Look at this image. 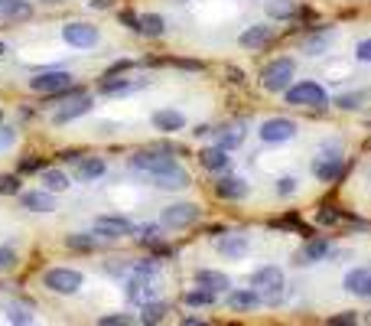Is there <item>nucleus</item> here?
<instances>
[{"label": "nucleus", "mask_w": 371, "mask_h": 326, "mask_svg": "<svg viewBox=\"0 0 371 326\" xmlns=\"http://www.w3.org/2000/svg\"><path fill=\"white\" fill-rule=\"evenodd\" d=\"M293 76H297V62H293L290 55H280V59H274L270 65H264L261 85H264V92H270V95H280V92H286V88L293 85Z\"/></svg>", "instance_id": "obj_1"}, {"label": "nucleus", "mask_w": 371, "mask_h": 326, "mask_svg": "<svg viewBox=\"0 0 371 326\" xmlns=\"http://www.w3.org/2000/svg\"><path fill=\"white\" fill-rule=\"evenodd\" d=\"M286 105L293 108H326L329 105V95L322 92V85L316 82H297V85L286 88Z\"/></svg>", "instance_id": "obj_2"}, {"label": "nucleus", "mask_w": 371, "mask_h": 326, "mask_svg": "<svg viewBox=\"0 0 371 326\" xmlns=\"http://www.w3.org/2000/svg\"><path fill=\"white\" fill-rule=\"evenodd\" d=\"M251 287L257 293H264L267 300H277L280 291H284V271L277 264H261L254 274H251Z\"/></svg>", "instance_id": "obj_3"}, {"label": "nucleus", "mask_w": 371, "mask_h": 326, "mask_svg": "<svg viewBox=\"0 0 371 326\" xmlns=\"http://www.w3.org/2000/svg\"><path fill=\"white\" fill-rule=\"evenodd\" d=\"M130 166L134 170H140V173H163V170H170V166H176V160H173L166 151H140L130 157Z\"/></svg>", "instance_id": "obj_4"}, {"label": "nucleus", "mask_w": 371, "mask_h": 326, "mask_svg": "<svg viewBox=\"0 0 371 326\" xmlns=\"http://www.w3.org/2000/svg\"><path fill=\"white\" fill-rule=\"evenodd\" d=\"M199 206L196 203H176V206H166L163 209V216H159V222L166 228H189L199 222Z\"/></svg>", "instance_id": "obj_5"}, {"label": "nucleus", "mask_w": 371, "mask_h": 326, "mask_svg": "<svg viewBox=\"0 0 371 326\" xmlns=\"http://www.w3.org/2000/svg\"><path fill=\"white\" fill-rule=\"evenodd\" d=\"M261 141L264 144H284V141H293L297 137V121L290 118H267L264 124H261Z\"/></svg>", "instance_id": "obj_6"}, {"label": "nucleus", "mask_w": 371, "mask_h": 326, "mask_svg": "<svg viewBox=\"0 0 371 326\" xmlns=\"http://www.w3.org/2000/svg\"><path fill=\"white\" fill-rule=\"evenodd\" d=\"M43 284L53 293H75L82 287V274L72 271V268H53V271H46Z\"/></svg>", "instance_id": "obj_7"}, {"label": "nucleus", "mask_w": 371, "mask_h": 326, "mask_svg": "<svg viewBox=\"0 0 371 326\" xmlns=\"http://www.w3.org/2000/svg\"><path fill=\"white\" fill-rule=\"evenodd\" d=\"M62 40L69 46L88 49V46L98 43V26H92V23H65V26H62Z\"/></svg>", "instance_id": "obj_8"}, {"label": "nucleus", "mask_w": 371, "mask_h": 326, "mask_svg": "<svg viewBox=\"0 0 371 326\" xmlns=\"http://www.w3.org/2000/svg\"><path fill=\"white\" fill-rule=\"evenodd\" d=\"M72 85V76L62 72V69H55V72H43V76H33L30 78V88L33 92H40V95H53V92H62V88Z\"/></svg>", "instance_id": "obj_9"}, {"label": "nucleus", "mask_w": 371, "mask_h": 326, "mask_svg": "<svg viewBox=\"0 0 371 326\" xmlns=\"http://www.w3.org/2000/svg\"><path fill=\"white\" fill-rule=\"evenodd\" d=\"M238 43H241V49L261 53V49H267V46L274 43V26H264V23H257V26H248V30L238 36Z\"/></svg>", "instance_id": "obj_10"}, {"label": "nucleus", "mask_w": 371, "mask_h": 326, "mask_svg": "<svg viewBox=\"0 0 371 326\" xmlns=\"http://www.w3.org/2000/svg\"><path fill=\"white\" fill-rule=\"evenodd\" d=\"M92 108H95L92 95H75V98H69V101H65L62 108L55 111L53 121H55V124H69V121H75V118H82V114H88Z\"/></svg>", "instance_id": "obj_11"}, {"label": "nucleus", "mask_w": 371, "mask_h": 326, "mask_svg": "<svg viewBox=\"0 0 371 326\" xmlns=\"http://www.w3.org/2000/svg\"><path fill=\"white\" fill-rule=\"evenodd\" d=\"M134 232V225H130L128 218H121V216H101L95 222V235H101V239H124V235H130Z\"/></svg>", "instance_id": "obj_12"}, {"label": "nucleus", "mask_w": 371, "mask_h": 326, "mask_svg": "<svg viewBox=\"0 0 371 326\" xmlns=\"http://www.w3.org/2000/svg\"><path fill=\"white\" fill-rule=\"evenodd\" d=\"M342 287H345L349 293H355V297L371 300V268H352V271L345 274Z\"/></svg>", "instance_id": "obj_13"}, {"label": "nucleus", "mask_w": 371, "mask_h": 326, "mask_svg": "<svg viewBox=\"0 0 371 326\" xmlns=\"http://www.w3.org/2000/svg\"><path fill=\"white\" fill-rule=\"evenodd\" d=\"M215 248H218V255H225V258H244L248 255V235H218V241H215Z\"/></svg>", "instance_id": "obj_14"}, {"label": "nucleus", "mask_w": 371, "mask_h": 326, "mask_svg": "<svg viewBox=\"0 0 371 326\" xmlns=\"http://www.w3.org/2000/svg\"><path fill=\"white\" fill-rule=\"evenodd\" d=\"M313 173H316L322 183H336L342 176V157H326V153H319L316 160H313Z\"/></svg>", "instance_id": "obj_15"}, {"label": "nucleus", "mask_w": 371, "mask_h": 326, "mask_svg": "<svg viewBox=\"0 0 371 326\" xmlns=\"http://www.w3.org/2000/svg\"><path fill=\"white\" fill-rule=\"evenodd\" d=\"M33 17V3L30 0H0V20L7 23H23Z\"/></svg>", "instance_id": "obj_16"}, {"label": "nucleus", "mask_w": 371, "mask_h": 326, "mask_svg": "<svg viewBox=\"0 0 371 326\" xmlns=\"http://www.w3.org/2000/svg\"><path fill=\"white\" fill-rule=\"evenodd\" d=\"M153 186H159V189H186L189 186V173L176 163V166L163 170V173H153Z\"/></svg>", "instance_id": "obj_17"}, {"label": "nucleus", "mask_w": 371, "mask_h": 326, "mask_svg": "<svg viewBox=\"0 0 371 326\" xmlns=\"http://www.w3.org/2000/svg\"><path fill=\"white\" fill-rule=\"evenodd\" d=\"M20 203H23V209H30V212H53L55 209V199H53V193L49 189H33V193H23L20 196Z\"/></svg>", "instance_id": "obj_18"}, {"label": "nucleus", "mask_w": 371, "mask_h": 326, "mask_svg": "<svg viewBox=\"0 0 371 326\" xmlns=\"http://www.w3.org/2000/svg\"><path fill=\"white\" fill-rule=\"evenodd\" d=\"M196 284L199 287H205V291H215V293H222L232 287V277L222 271H209V268H202V271H196Z\"/></svg>", "instance_id": "obj_19"}, {"label": "nucleus", "mask_w": 371, "mask_h": 326, "mask_svg": "<svg viewBox=\"0 0 371 326\" xmlns=\"http://www.w3.org/2000/svg\"><path fill=\"white\" fill-rule=\"evenodd\" d=\"M329 255V241L326 239H309L303 248L297 251V264H316Z\"/></svg>", "instance_id": "obj_20"}, {"label": "nucleus", "mask_w": 371, "mask_h": 326, "mask_svg": "<svg viewBox=\"0 0 371 326\" xmlns=\"http://www.w3.org/2000/svg\"><path fill=\"white\" fill-rule=\"evenodd\" d=\"M153 128L163 130V134H173V130L186 128V118H182V111L163 108V111H157V114H153Z\"/></svg>", "instance_id": "obj_21"}, {"label": "nucleus", "mask_w": 371, "mask_h": 326, "mask_svg": "<svg viewBox=\"0 0 371 326\" xmlns=\"http://www.w3.org/2000/svg\"><path fill=\"white\" fill-rule=\"evenodd\" d=\"M215 193L222 196V199H244L248 196V183H244L241 176H222L215 183Z\"/></svg>", "instance_id": "obj_22"}, {"label": "nucleus", "mask_w": 371, "mask_h": 326, "mask_svg": "<svg viewBox=\"0 0 371 326\" xmlns=\"http://www.w3.org/2000/svg\"><path fill=\"white\" fill-rule=\"evenodd\" d=\"M332 43H336V40H332V33H309L307 40H303V53L307 55H313V59H316V55H326L329 49H332Z\"/></svg>", "instance_id": "obj_23"}, {"label": "nucleus", "mask_w": 371, "mask_h": 326, "mask_svg": "<svg viewBox=\"0 0 371 326\" xmlns=\"http://www.w3.org/2000/svg\"><path fill=\"white\" fill-rule=\"evenodd\" d=\"M199 163L205 170H215V173H218V170H225V166L232 163V157H228L225 147H205V151L199 153Z\"/></svg>", "instance_id": "obj_24"}, {"label": "nucleus", "mask_w": 371, "mask_h": 326, "mask_svg": "<svg viewBox=\"0 0 371 326\" xmlns=\"http://www.w3.org/2000/svg\"><path fill=\"white\" fill-rule=\"evenodd\" d=\"M153 293H157V287H153L147 277H140V274L128 284V297L134 300V304H140V307L147 304V300H153Z\"/></svg>", "instance_id": "obj_25"}, {"label": "nucleus", "mask_w": 371, "mask_h": 326, "mask_svg": "<svg viewBox=\"0 0 371 326\" xmlns=\"http://www.w3.org/2000/svg\"><path fill=\"white\" fill-rule=\"evenodd\" d=\"M257 304H261V293H257L254 287H251V291H232L228 293V307L238 310V314H241V310H254Z\"/></svg>", "instance_id": "obj_26"}, {"label": "nucleus", "mask_w": 371, "mask_h": 326, "mask_svg": "<svg viewBox=\"0 0 371 326\" xmlns=\"http://www.w3.org/2000/svg\"><path fill=\"white\" fill-rule=\"evenodd\" d=\"M244 124H225L222 130H218V147H225V151H234V147H241L244 144Z\"/></svg>", "instance_id": "obj_27"}, {"label": "nucleus", "mask_w": 371, "mask_h": 326, "mask_svg": "<svg viewBox=\"0 0 371 326\" xmlns=\"http://www.w3.org/2000/svg\"><path fill=\"white\" fill-rule=\"evenodd\" d=\"M137 20H140V30L137 33L150 36V40H157V36H163V33H166V20H163L159 13H140Z\"/></svg>", "instance_id": "obj_28"}, {"label": "nucleus", "mask_w": 371, "mask_h": 326, "mask_svg": "<svg viewBox=\"0 0 371 326\" xmlns=\"http://www.w3.org/2000/svg\"><path fill=\"white\" fill-rule=\"evenodd\" d=\"M75 173H78V180H98V176L105 173V160H101V157H88V160H78Z\"/></svg>", "instance_id": "obj_29"}, {"label": "nucleus", "mask_w": 371, "mask_h": 326, "mask_svg": "<svg viewBox=\"0 0 371 326\" xmlns=\"http://www.w3.org/2000/svg\"><path fill=\"white\" fill-rule=\"evenodd\" d=\"M43 186L49 193H65L72 183H69V176H65L62 170H43Z\"/></svg>", "instance_id": "obj_30"}, {"label": "nucleus", "mask_w": 371, "mask_h": 326, "mask_svg": "<svg viewBox=\"0 0 371 326\" xmlns=\"http://www.w3.org/2000/svg\"><path fill=\"white\" fill-rule=\"evenodd\" d=\"M137 241H140V245H147V248L166 251V245H163V239H159V228H157V225H144V228H137Z\"/></svg>", "instance_id": "obj_31"}, {"label": "nucleus", "mask_w": 371, "mask_h": 326, "mask_svg": "<svg viewBox=\"0 0 371 326\" xmlns=\"http://www.w3.org/2000/svg\"><path fill=\"white\" fill-rule=\"evenodd\" d=\"M166 314H170V307L166 304H153V300H147L144 310H140V320H144V323H159V320H166Z\"/></svg>", "instance_id": "obj_32"}, {"label": "nucleus", "mask_w": 371, "mask_h": 326, "mask_svg": "<svg viewBox=\"0 0 371 326\" xmlns=\"http://www.w3.org/2000/svg\"><path fill=\"white\" fill-rule=\"evenodd\" d=\"M189 307H212L215 304V291H205V287H199V291H186V297H182Z\"/></svg>", "instance_id": "obj_33"}, {"label": "nucleus", "mask_w": 371, "mask_h": 326, "mask_svg": "<svg viewBox=\"0 0 371 326\" xmlns=\"http://www.w3.org/2000/svg\"><path fill=\"white\" fill-rule=\"evenodd\" d=\"M267 17L290 20V17H293V3H290V0H270V3H267Z\"/></svg>", "instance_id": "obj_34"}, {"label": "nucleus", "mask_w": 371, "mask_h": 326, "mask_svg": "<svg viewBox=\"0 0 371 326\" xmlns=\"http://www.w3.org/2000/svg\"><path fill=\"white\" fill-rule=\"evenodd\" d=\"M65 245H69L72 251H92L98 241H95V235H85V232H78V235H69V239H65Z\"/></svg>", "instance_id": "obj_35"}, {"label": "nucleus", "mask_w": 371, "mask_h": 326, "mask_svg": "<svg viewBox=\"0 0 371 326\" xmlns=\"http://www.w3.org/2000/svg\"><path fill=\"white\" fill-rule=\"evenodd\" d=\"M130 82L128 78H114V76H105V82H101V92L105 95H117V92H130Z\"/></svg>", "instance_id": "obj_36"}, {"label": "nucleus", "mask_w": 371, "mask_h": 326, "mask_svg": "<svg viewBox=\"0 0 371 326\" xmlns=\"http://www.w3.org/2000/svg\"><path fill=\"white\" fill-rule=\"evenodd\" d=\"M336 105H339L342 111H359L361 105H365V95H361V92H349V95L336 98Z\"/></svg>", "instance_id": "obj_37"}, {"label": "nucleus", "mask_w": 371, "mask_h": 326, "mask_svg": "<svg viewBox=\"0 0 371 326\" xmlns=\"http://www.w3.org/2000/svg\"><path fill=\"white\" fill-rule=\"evenodd\" d=\"M159 271V264L153 258H147V261H137L134 264V274H140V277H153V274Z\"/></svg>", "instance_id": "obj_38"}, {"label": "nucleus", "mask_w": 371, "mask_h": 326, "mask_svg": "<svg viewBox=\"0 0 371 326\" xmlns=\"http://www.w3.org/2000/svg\"><path fill=\"white\" fill-rule=\"evenodd\" d=\"M20 193V180L17 176H0V196H13Z\"/></svg>", "instance_id": "obj_39"}, {"label": "nucleus", "mask_w": 371, "mask_h": 326, "mask_svg": "<svg viewBox=\"0 0 371 326\" xmlns=\"http://www.w3.org/2000/svg\"><path fill=\"white\" fill-rule=\"evenodd\" d=\"M293 193H297V180H293V176L277 180V196H293Z\"/></svg>", "instance_id": "obj_40"}, {"label": "nucleus", "mask_w": 371, "mask_h": 326, "mask_svg": "<svg viewBox=\"0 0 371 326\" xmlns=\"http://www.w3.org/2000/svg\"><path fill=\"white\" fill-rule=\"evenodd\" d=\"M355 55H359V62H368L371 65V36H368V40H361V43L355 46Z\"/></svg>", "instance_id": "obj_41"}, {"label": "nucleus", "mask_w": 371, "mask_h": 326, "mask_svg": "<svg viewBox=\"0 0 371 326\" xmlns=\"http://www.w3.org/2000/svg\"><path fill=\"white\" fill-rule=\"evenodd\" d=\"M329 323H336V326H349V323H359V314H352V310H345V314H336Z\"/></svg>", "instance_id": "obj_42"}, {"label": "nucleus", "mask_w": 371, "mask_h": 326, "mask_svg": "<svg viewBox=\"0 0 371 326\" xmlns=\"http://www.w3.org/2000/svg\"><path fill=\"white\" fill-rule=\"evenodd\" d=\"M13 264H17V255H13L10 248H0V271H7Z\"/></svg>", "instance_id": "obj_43"}, {"label": "nucleus", "mask_w": 371, "mask_h": 326, "mask_svg": "<svg viewBox=\"0 0 371 326\" xmlns=\"http://www.w3.org/2000/svg\"><path fill=\"white\" fill-rule=\"evenodd\" d=\"M98 323H101V326H128V323H130V316H121V314H114V316H101Z\"/></svg>", "instance_id": "obj_44"}, {"label": "nucleus", "mask_w": 371, "mask_h": 326, "mask_svg": "<svg viewBox=\"0 0 371 326\" xmlns=\"http://www.w3.org/2000/svg\"><path fill=\"white\" fill-rule=\"evenodd\" d=\"M121 23H124V26H128V30H134V33L140 30V20H137V17H134V13H128V10L121 13Z\"/></svg>", "instance_id": "obj_45"}, {"label": "nucleus", "mask_w": 371, "mask_h": 326, "mask_svg": "<svg viewBox=\"0 0 371 326\" xmlns=\"http://www.w3.org/2000/svg\"><path fill=\"white\" fill-rule=\"evenodd\" d=\"M20 170H23V173H33V170H43V160H40V157H36V160H23V163H20Z\"/></svg>", "instance_id": "obj_46"}, {"label": "nucleus", "mask_w": 371, "mask_h": 326, "mask_svg": "<svg viewBox=\"0 0 371 326\" xmlns=\"http://www.w3.org/2000/svg\"><path fill=\"white\" fill-rule=\"evenodd\" d=\"M10 320H13V323H33V316L20 314V310H10Z\"/></svg>", "instance_id": "obj_47"}, {"label": "nucleus", "mask_w": 371, "mask_h": 326, "mask_svg": "<svg viewBox=\"0 0 371 326\" xmlns=\"http://www.w3.org/2000/svg\"><path fill=\"white\" fill-rule=\"evenodd\" d=\"M319 218H322V222H339V212H336V209L329 212V209H326V212H322V216H319Z\"/></svg>", "instance_id": "obj_48"}, {"label": "nucleus", "mask_w": 371, "mask_h": 326, "mask_svg": "<svg viewBox=\"0 0 371 326\" xmlns=\"http://www.w3.org/2000/svg\"><path fill=\"white\" fill-rule=\"evenodd\" d=\"M111 3H114V0H92V7H95V10H107Z\"/></svg>", "instance_id": "obj_49"}, {"label": "nucleus", "mask_w": 371, "mask_h": 326, "mask_svg": "<svg viewBox=\"0 0 371 326\" xmlns=\"http://www.w3.org/2000/svg\"><path fill=\"white\" fill-rule=\"evenodd\" d=\"M228 76H232V82H234V85H241V82H244V78H241V72H238V69H228Z\"/></svg>", "instance_id": "obj_50"}, {"label": "nucleus", "mask_w": 371, "mask_h": 326, "mask_svg": "<svg viewBox=\"0 0 371 326\" xmlns=\"http://www.w3.org/2000/svg\"><path fill=\"white\" fill-rule=\"evenodd\" d=\"M3 53H7V46H3V43H0V55H3Z\"/></svg>", "instance_id": "obj_51"}, {"label": "nucleus", "mask_w": 371, "mask_h": 326, "mask_svg": "<svg viewBox=\"0 0 371 326\" xmlns=\"http://www.w3.org/2000/svg\"><path fill=\"white\" fill-rule=\"evenodd\" d=\"M170 3H189V0H170Z\"/></svg>", "instance_id": "obj_52"}, {"label": "nucleus", "mask_w": 371, "mask_h": 326, "mask_svg": "<svg viewBox=\"0 0 371 326\" xmlns=\"http://www.w3.org/2000/svg\"><path fill=\"white\" fill-rule=\"evenodd\" d=\"M46 3H59V0H46Z\"/></svg>", "instance_id": "obj_53"}, {"label": "nucleus", "mask_w": 371, "mask_h": 326, "mask_svg": "<svg viewBox=\"0 0 371 326\" xmlns=\"http://www.w3.org/2000/svg\"><path fill=\"white\" fill-rule=\"evenodd\" d=\"M0 124H3V111H0Z\"/></svg>", "instance_id": "obj_54"}, {"label": "nucleus", "mask_w": 371, "mask_h": 326, "mask_svg": "<svg viewBox=\"0 0 371 326\" xmlns=\"http://www.w3.org/2000/svg\"><path fill=\"white\" fill-rule=\"evenodd\" d=\"M368 183H371V180H368ZM368 189H371V186H368Z\"/></svg>", "instance_id": "obj_55"}]
</instances>
